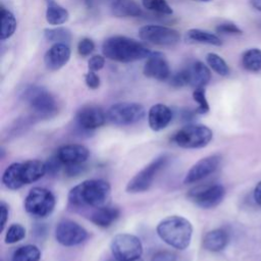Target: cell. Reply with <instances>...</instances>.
<instances>
[{
  "instance_id": "cell-26",
  "label": "cell",
  "mask_w": 261,
  "mask_h": 261,
  "mask_svg": "<svg viewBox=\"0 0 261 261\" xmlns=\"http://www.w3.org/2000/svg\"><path fill=\"white\" fill-rule=\"evenodd\" d=\"M0 39L6 40L9 39L15 32L16 29V19L14 15L5 7H1L0 12Z\"/></svg>"
},
{
  "instance_id": "cell-41",
  "label": "cell",
  "mask_w": 261,
  "mask_h": 261,
  "mask_svg": "<svg viewBox=\"0 0 261 261\" xmlns=\"http://www.w3.org/2000/svg\"><path fill=\"white\" fill-rule=\"evenodd\" d=\"M254 199L256 201V203L261 207V181H259L257 184V186L255 187L254 190Z\"/></svg>"
},
{
  "instance_id": "cell-35",
  "label": "cell",
  "mask_w": 261,
  "mask_h": 261,
  "mask_svg": "<svg viewBox=\"0 0 261 261\" xmlns=\"http://www.w3.org/2000/svg\"><path fill=\"white\" fill-rule=\"evenodd\" d=\"M215 31L218 34H224V35H242L243 34V31L232 22L219 23L215 28Z\"/></svg>"
},
{
  "instance_id": "cell-20",
  "label": "cell",
  "mask_w": 261,
  "mask_h": 261,
  "mask_svg": "<svg viewBox=\"0 0 261 261\" xmlns=\"http://www.w3.org/2000/svg\"><path fill=\"white\" fill-rule=\"evenodd\" d=\"M190 86L193 88H204L211 80L209 67L202 61H195L189 67Z\"/></svg>"
},
{
  "instance_id": "cell-27",
  "label": "cell",
  "mask_w": 261,
  "mask_h": 261,
  "mask_svg": "<svg viewBox=\"0 0 261 261\" xmlns=\"http://www.w3.org/2000/svg\"><path fill=\"white\" fill-rule=\"evenodd\" d=\"M243 67L251 72L261 70V49L251 48L245 51L242 55Z\"/></svg>"
},
{
  "instance_id": "cell-14",
  "label": "cell",
  "mask_w": 261,
  "mask_h": 261,
  "mask_svg": "<svg viewBox=\"0 0 261 261\" xmlns=\"http://www.w3.org/2000/svg\"><path fill=\"white\" fill-rule=\"evenodd\" d=\"M75 119L82 128L90 130L102 126L107 120V115L97 105H85L77 110Z\"/></svg>"
},
{
  "instance_id": "cell-23",
  "label": "cell",
  "mask_w": 261,
  "mask_h": 261,
  "mask_svg": "<svg viewBox=\"0 0 261 261\" xmlns=\"http://www.w3.org/2000/svg\"><path fill=\"white\" fill-rule=\"evenodd\" d=\"M228 243V234L222 228H216L208 231L203 239V246L210 252H219L225 248Z\"/></svg>"
},
{
  "instance_id": "cell-13",
  "label": "cell",
  "mask_w": 261,
  "mask_h": 261,
  "mask_svg": "<svg viewBox=\"0 0 261 261\" xmlns=\"http://www.w3.org/2000/svg\"><path fill=\"white\" fill-rule=\"evenodd\" d=\"M224 195L225 190L221 185H210L192 190L189 197L197 206L209 209L220 204Z\"/></svg>"
},
{
  "instance_id": "cell-22",
  "label": "cell",
  "mask_w": 261,
  "mask_h": 261,
  "mask_svg": "<svg viewBox=\"0 0 261 261\" xmlns=\"http://www.w3.org/2000/svg\"><path fill=\"white\" fill-rule=\"evenodd\" d=\"M111 12L116 17H137L142 15V9L134 0H112Z\"/></svg>"
},
{
  "instance_id": "cell-5",
  "label": "cell",
  "mask_w": 261,
  "mask_h": 261,
  "mask_svg": "<svg viewBox=\"0 0 261 261\" xmlns=\"http://www.w3.org/2000/svg\"><path fill=\"white\" fill-rule=\"evenodd\" d=\"M22 98L33 112L40 117H50L57 111V103L54 97L45 88L29 86L22 93Z\"/></svg>"
},
{
  "instance_id": "cell-18",
  "label": "cell",
  "mask_w": 261,
  "mask_h": 261,
  "mask_svg": "<svg viewBox=\"0 0 261 261\" xmlns=\"http://www.w3.org/2000/svg\"><path fill=\"white\" fill-rule=\"evenodd\" d=\"M70 53L68 44L55 43L45 53L44 63L49 70H58L68 62Z\"/></svg>"
},
{
  "instance_id": "cell-12",
  "label": "cell",
  "mask_w": 261,
  "mask_h": 261,
  "mask_svg": "<svg viewBox=\"0 0 261 261\" xmlns=\"http://www.w3.org/2000/svg\"><path fill=\"white\" fill-rule=\"evenodd\" d=\"M88 238V231L79 223L72 220H62L55 228L56 241L65 247H72L82 244Z\"/></svg>"
},
{
  "instance_id": "cell-40",
  "label": "cell",
  "mask_w": 261,
  "mask_h": 261,
  "mask_svg": "<svg viewBox=\"0 0 261 261\" xmlns=\"http://www.w3.org/2000/svg\"><path fill=\"white\" fill-rule=\"evenodd\" d=\"M0 215H1V230H3L5 223L8 219V206L4 202H1L0 204Z\"/></svg>"
},
{
  "instance_id": "cell-1",
  "label": "cell",
  "mask_w": 261,
  "mask_h": 261,
  "mask_svg": "<svg viewBox=\"0 0 261 261\" xmlns=\"http://www.w3.org/2000/svg\"><path fill=\"white\" fill-rule=\"evenodd\" d=\"M102 52L106 58L122 63L148 58L152 53L141 42L124 36L106 39L102 45Z\"/></svg>"
},
{
  "instance_id": "cell-15",
  "label": "cell",
  "mask_w": 261,
  "mask_h": 261,
  "mask_svg": "<svg viewBox=\"0 0 261 261\" xmlns=\"http://www.w3.org/2000/svg\"><path fill=\"white\" fill-rule=\"evenodd\" d=\"M220 161L221 157L218 154L210 155L200 159L196 164H194L190 168V170L186 174L184 182L193 184L207 177L218 168Z\"/></svg>"
},
{
  "instance_id": "cell-24",
  "label": "cell",
  "mask_w": 261,
  "mask_h": 261,
  "mask_svg": "<svg viewBox=\"0 0 261 261\" xmlns=\"http://www.w3.org/2000/svg\"><path fill=\"white\" fill-rule=\"evenodd\" d=\"M186 41L190 43H200V44H208L212 46H221V39L208 31H204L201 29H191L186 33Z\"/></svg>"
},
{
  "instance_id": "cell-31",
  "label": "cell",
  "mask_w": 261,
  "mask_h": 261,
  "mask_svg": "<svg viewBox=\"0 0 261 261\" xmlns=\"http://www.w3.org/2000/svg\"><path fill=\"white\" fill-rule=\"evenodd\" d=\"M142 4L146 9L153 12L166 15L173 13L172 8L166 2V0H142Z\"/></svg>"
},
{
  "instance_id": "cell-43",
  "label": "cell",
  "mask_w": 261,
  "mask_h": 261,
  "mask_svg": "<svg viewBox=\"0 0 261 261\" xmlns=\"http://www.w3.org/2000/svg\"><path fill=\"white\" fill-rule=\"evenodd\" d=\"M195 1H200V2H210L212 0H195Z\"/></svg>"
},
{
  "instance_id": "cell-21",
  "label": "cell",
  "mask_w": 261,
  "mask_h": 261,
  "mask_svg": "<svg viewBox=\"0 0 261 261\" xmlns=\"http://www.w3.org/2000/svg\"><path fill=\"white\" fill-rule=\"evenodd\" d=\"M119 215L120 211L118 208L104 205L96 208V210L92 213L90 218L94 224L100 227H108L113 222L116 221Z\"/></svg>"
},
{
  "instance_id": "cell-45",
  "label": "cell",
  "mask_w": 261,
  "mask_h": 261,
  "mask_svg": "<svg viewBox=\"0 0 261 261\" xmlns=\"http://www.w3.org/2000/svg\"><path fill=\"white\" fill-rule=\"evenodd\" d=\"M259 25H260V28H261V22H260V24H259Z\"/></svg>"
},
{
  "instance_id": "cell-7",
  "label": "cell",
  "mask_w": 261,
  "mask_h": 261,
  "mask_svg": "<svg viewBox=\"0 0 261 261\" xmlns=\"http://www.w3.org/2000/svg\"><path fill=\"white\" fill-rule=\"evenodd\" d=\"M55 197L47 189L33 188L24 199V209L33 216L44 218L49 216L55 207Z\"/></svg>"
},
{
  "instance_id": "cell-11",
  "label": "cell",
  "mask_w": 261,
  "mask_h": 261,
  "mask_svg": "<svg viewBox=\"0 0 261 261\" xmlns=\"http://www.w3.org/2000/svg\"><path fill=\"white\" fill-rule=\"evenodd\" d=\"M139 37L145 42L158 46H173L180 39V35L176 30L158 24L142 27L139 30Z\"/></svg>"
},
{
  "instance_id": "cell-34",
  "label": "cell",
  "mask_w": 261,
  "mask_h": 261,
  "mask_svg": "<svg viewBox=\"0 0 261 261\" xmlns=\"http://www.w3.org/2000/svg\"><path fill=\"white\" fill-rule=\"evenodd\" d=\"M170 85L173 88H181L185 86H190V72L188 68H184L170 77Z\"/></svg>"
},
{
  "instance_id": "cell-39",
  "label": "cell",
  "mask_w": 261,
  "mask_h": 261,
  "mask_svg": "<svg viewBox=\"0 0 261 261\" xmlns=\"http://www.w3.org/2000/svg\"><path fill=\"white\" fill-rule=\"evenodd\" d=\"M176 256L169 251H159L153 257L152 261H175Z\"/></svg>"
},
{
  "instance_id": "cell-19",
  "label": "cell",
  "mask_w": 261,
  "mask_h": 261,
  "mask_svg": "<svg viewBox=\"0 0 261 261\" xmlns=\"http://www.w3.org/2000/svg\"><path fill=\"white\" fill-rule=\"evenodd\" d=\"M172 119L171 109L164 104L153 105L148 112V122L151 129L158 132L165 128Z\"/></svg>"
},
{
  "instance_id": "cell-42",
  "label": "cell",
  "mask_w": 261,
  "mask_h": 261,
  "mask_svg": "<svg viewBox=\"0 0 261 261\" xmlns=\"http://www.w3.org/2000/svg\"><path fill=\"white\" fill-rule=\"evenodd\" d=\"M250 4L254 9L261 11V0H251Z\"/></svg>"
},
{
  "instance_id": "cell-44",
  "label": "cell",
  "mask_w": 261,
  "mask_h": 261,
  "mask_svg": "<svg viewBox=\"0 0 261 261\" xmlns=\"http://www.w3.org/2000/svg\"><path fill=\"white\" fill-rule=\"evenodd\" d=\"M132 261H143L141 258H137V259H135V260H132Z\"/></svg>"
},
{
  "instance_id": "cell-2",
  "label": "cell",
  "mask_w": 261,
  "mask_h": 261,
  "mask_svg": "<svg viewBox=\"0 0 261 261\" xmlns=\"http://www.w3.org/2000/svg\"><path fill=\"white\" fill-rule=\"evenodd\" d=\"M110 185L103 179H88L68 193V201L73 206H89L98 208L104 206L110 196Z\"/></svg>"
},
{
  "instance_id": "cell-3",
  "label": "cell",
  "mask_w": 261,
  "mask_h": 261,
  "mask_svg": "<svg viewBox=\"0 0 261 261\" xmlns=\"http://www.w3.org/2000/svg\"><path fill=\"white\" fill-rule=\"evenodd\" d=\"M47 172V165L41 160L32 159L10 164L2 175V182L10 190H17L32 184Z\"/></svg>"
},
{
  "instance_id": "cell-29",
  "label": "cell",
  "mask_w": 261,
  "mask_h": 261,
  "mask_svg": "<svg viewBox=\"0 0 261 261\" xmlns=\"http://www.w3.org/2000/svg\"><path fill=\"white\" fill-rule=\"evenodd\" d=\"M44 37L47 41L52 43L69 44L71 41V32L63 27H57L53 29H45Z\"/></svg>"
},
{
  "instance_id": "cell-32",
  "label": "cell",
  "mask_w": 261,
  "mask_h": 261,
  "mask_svg": "<svg viewBox=\"0 0 261 261\" xmlns=\"http://www.w3.org/2000/svg\"><path fill=\"white\" fill-rule=\"evenodd\" d=\"M25 237V229L22 225L14 223L9 226L7 232L5 234V243L6 244H14L19 242Z\"/></svg>"
},
{
  "instance_id": "cell-28",
  "label": "cell",
  "mask_w": 261,
  "mask_h": 261,
  "mask_svg": "<svg viewBox=\"0 0 261 261\" xmlns=\"http://www.w3.org/2000/svg\"><path fill=\"white\" fill-rule=\"evenodd\" d=\"M41 252L35 245H25L16 249L12 255L11 261H39Z\"/></svg>"
},
{
  "instance_id": "cell-37",
  "label": "cell",
  "mask_w": 261,
  "mask_h": 261,
  "mask_svg": "<svg viewBox=\"0 0 261 261\" xmlns=\"http://www.w3.org/2000/svg\"><path fill=\"white\" fill-rule=\"evenodd\" d=\"M105 64V56L102 55H93L88 61L89 70L98 71L104 67Z\"/></svg>"
},
{
  "instance_id": "cell-4",
  "label": "cell",
  "mask_w": 261,
  "mask_h": 261,
  "mask_svg": "<svg viewBox=\"0 0 261 261\" xmlns=\"http://www.w3.org/2000/svg\"><path fill=\"white\" fill-rule=\"evenodd\" d=\"M157 233L167 245L178 250H185L191 244L193 226L187 218L172 215L158 223Z\"/></svg>"
},
{
  "instance_id": "cell-30",
  "label": "cell",
  "mask_w": 261,
  "mask_h": 261,
  "mask_svg": "<svg viewBox=\"0 0 261 261\" xmlns=\"http://www.w3.org/2000/svg\"><path fill=\"white\" fill-rule=\"evenodd\" d=\"M206 61L208 66L221 76H226L229 74V67L225 60L216 53H208L206 55Z\"/></svg>"
},
{
  "instance_id": "cell-6",
  "label": "cell",
  "mask_w": 261,
  "mask_h": 261,
  "mask_svg": "<svg viewBox=\"0 0 261 261\" xmlns=\"http://www.w3.org/2000/svg\"><path fill=\"white\" fill-rule=\"evenodd\" d=\"M212 139V130L203 124H190L177 130L173 136L174 143L186 149H198L207 146Z\"/></svg>"
},
{
  "instance_id": "cell-8",
  "label": "cell",
  "mask_w": 261,
  "mask_h": 261,
  "mask_svg": "<svg viewBox=\"0 0 261 261\" xmlns=\"http://www.w3.org/2000/svg\"><path fill=\"white\" fill-rule=\"evenodd\" d=\"M112 256L116 261H132L140 258L143 246L140 239L130 233L116 234L110 245Z\"/></svg>"
},
{
  "instance_id": "cell-10",
  "label": "cell",
  "mask_w": 261,
  "mask_h": 261,
  "mask_svg": "<svg viewBox=\"0 0 261 261\" xmlns=\"http://www.w3.org/2000/svg\"><path fill=\"white\" fill-rule=\"evenodd\" d=\"M167 157L161 155L139 171L126 185V192L142 193L147 191L153 184L157 173L165 166Z\"/></svg>"
},
{
  "instance_id": "cell-38",
  "label": "cell",
  "mask_w": 261,
  "mask_h": 261,
  "mask_svg": "<svg viewBox=\"0 0 261 261\" xmlns=\"http://www.w3.org/2000/svg\"><path fill=\"white\" fill-rule=\"evenodd\" d=\"M85 82H86V85L88 86V88H90L92 90H96L100 86V77L98 76V74L95 71H92V70H89L85 74Z\"/></svg>"
},
{
  "instance_id": "cell-9",
  "label": "cell",
  "mask_w": 261,
  "mask_h": 261,
  "mask_svg": "<svg viewBox=\"0 0 261 261\" xmlns=\"http://www.w3.org/2000/svg\"><path fill=\"white\" fill-rule=\"evenodd\" d=\"M107 120L117 125H128L140 121L145 116V108L135 102L113 104L106 112Z\"/></svg>"
},
{
  "instance_id": "cell-36",
  "label": "cell",
  "mask_w": 261,
  "mask_h": 261,
  "mask_svg": "<svg viewBox=\"0 0 261 261\" xmlns=\"http://www.w3.org/2000/svg\"><path fill=\"white\" fill-rule=\"evenodd\" d=\"M95 49V43L90 38H83L77 44V52L81 56H89Z\"/></svg>"
},
{
  "instance_id": "cell-25",
  "label": "cell",
  "mask_w": 261,
  "mask_h": 261,
  "mask_svg": "<svg viewBox=\"0 0 261 261\" xmlns=\"http://www.w3.org/2000/svg\"><path fill=\"white\" fill-rule=\"evenodd\" d=\"M46 20L49 24L59 25L68 20L69 13L67 9L56 3L54 0H46Z\"/></svg>"
},
{
  "instance_id": "cell-16",
  "label": "cell",
  "mask_w": 261,
  "mask_h": 261,
  "mask_svg": "<svg viewBox=\"0 0 261 261\" xmlns=\"http://www.w3.org/2000/svg\"><path fill=\"white\" fill-rule=\"evenodd\" d=\"M145 76L157 81H166L170 77V68L168 62L160 52H152L147 58L143 68Z\"/></svg>"
},
{
  "instance_id": "cell-17",
  "label": "cell",
  "mask_w": 261,
  "mask_h": 261,
  "mask_svg": "<svg viewBox=\"0 0 261 261\" xmlns=\"http://www.w3.org/2000/svg\"><path fill=\"white\" fill-rule=\"evenodd\" d=\"M89 155L90 152L85 146L68 144L60 147L55 157L65 165H80L89 158Z\"/></svg>"
},
{
  "instance_id": "cell-33",
  "label": "cell",
  "mask_w": 261,
  "mask_h": 261,
  "mask_svg": "<svg viewBox=\"0 0 261 261\" xmlns=\"http://www.w3.org/2000/svg\"><path fill=\"white\" fill-rule=\"evenodd\" d=\"M193 99L198 103V108L196 110L199 114H205L209 111L210 107L208 101L206 99L205 89L204 88H196L193 92Z\"/></svg>"
}]
</instances>
